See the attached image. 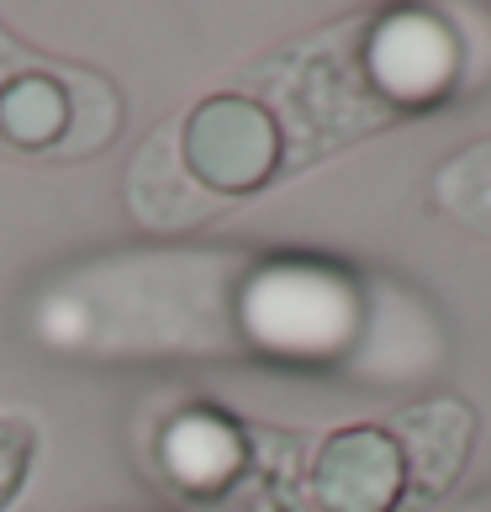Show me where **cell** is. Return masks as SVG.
<instances>
[{"label": "cell", "mask_w": 491, "mask_h": 512, "mask_svg": "<svg viewBox=\"0 0 491 512\" xmlns=\"http://www.w3.org/2000/svg\"><path fill=\"white\" fill-rule=\"evenodd\" d=\"M185 169L217 196H243L264 185L280 164V127L264 106L243 96H217L191 111L180 132Z\"/></svg>", "instance_id": "cell-1"}, {"label": "cell", "mask_w": 491, "mask_h": 512, "mask_svg": "<svg viewBox=\"0 0 491 512\" xmlns=\"http://www.w3.org/2000/svg\"><path fill=\"white\" fill-rule=\"evenodd\" d=\"M407 486V465L381 428H344L317 449L312 497L323 512H391Z\"/></svg>", "instance_id": "cell-2"}, {"label": "cell", "mask_w": 491, "mask_h": 512, "mask_svg": "<svg viewBox=\"0 0 491 512\" xmlns=\"http://www.w3.org/2000/svg\"><path fill=\"white\" fill-rule=\"evenodd\" d=\"M402 465H407V486L418 497H439L465 470L470 439H476V417H470L465 402H428L402 412Z\"/></svg>", "instance_id": "cell-3"}, {"label": "cell", "mask_w": 491, "mask_h": 512, "mask_svg": "<svg viewBox=\"0 0 491 512\" xmlns=\"http://www.w3.org/2000/svg\"><path fill=\"white\" fill-rule=\"evenodd\" d=\"M238 460H243V439L217 412H185L164 433V470L191 491L222 486L238 470Z\"/></svg>", "instance_id": "cell-4"}, {"label": "cell", "mask_w": 491, "mask_h": 512, "mask_svg": "<svg viewBox=\"0 0 491 512\" xmlns=\"http://www.w3.org/2000/svg\"><path fill=\"white\" fill-rule=\"evenodd\" d=\"M69 127V96L48 74H11L0 85V138L16 148H48Z\"/></svg>", "instance_id": "cell-5"}, {"label": "cell", "mask_w": 491, "mask_h": 512, "mask_svg": "<svg viewBox=\"0 0 491 512\" xmlns=\"http://www.w3.org/2000/svg\"><path fill=\"white\" fill-rule=\"evenodd\" d=\"M439 196L465 227H476L481 238H491V143L470 148L465 159H455L439 175Z\"/></svg>", "instance_id": "cell-6"}, {"label": "cell", "mask_w": 491, "mask_h": 512, "mask_svg": "<svg viewBox=\"0 0 491 512\" xmlns=\"http://www.w3.org/2000/svg\"><path fill=\"white\" fill-rule=\"evenodd\" d=\"M22 470H27V433L11 428V423H0V507L16 497Z\"/></svg>", "instance_id": "cell-7"}]
</instances>
